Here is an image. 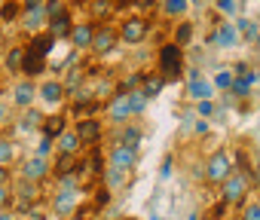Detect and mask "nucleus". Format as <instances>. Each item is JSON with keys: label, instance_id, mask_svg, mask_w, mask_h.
<instances>
[{"label": "nucleus", "instance_id": "obj_1", "mask_svg": "<svg viewBox=\"0 0 260 220\" xmlns=\"http://www.w3.org/2000/svg\"><path fill=\"white\" fill-rule=\"evenodd\" d=\"M156 67H159V77H166V80H181V74H184V46H178L175 40H172V43H162V46H159V61H156Z\"/></svg>", "mask_w": 260, "mask_h": 220}, {"label": "nucleus", "instance_id": "obj_2", "mask_svg": "<svg viewBox=\"0 0 260 220\" xmlns=\"http://www.w3.org/2000/svg\"><path fill=\"white\" fill-rule=\"evenodd\" d=\"M233 171H236V168H233V159H230V153H223V150L211 153L208 162H205V180H208L211 187H220Z\"/></svg>", "mask_w": 260, "mask_h": 220}, {"label": "nucleus", "instance_id": "obj_3", "mask_svg": "<svg viewBox=\"0 0 260 220\" xmlns=\"http://www.w3.org/2000/svg\"><path fill=\"white\" fill-rule=\"evenodd\" d=\"M245 196H248V174L233 171L220 184V202H226V205H245Z\"/></svg>", "mask_w": 260, "mask_h": 220}, {"label": "nucleus", "instance_id": "obj_4", "mask_svg": "<svg viewBox=\"0 0 260 220\" xmlns=\"http://www.w3.org/2000/svg\"><path fill=\"white\" fill-rule=\"evenodd\" d=\"M150 37V22L141 19V16H128L122 25H119V40L128 43V46H138Z\"/></svg>", "mask_w": 260, "mask_h": 220}, {"label": "nucleus", "instance_id": "obj_5", "mask_svg": "<svg viewBox=\"0 0 260 220\" xmlns=\"http://www.w3.org/2000/svg\"><path fill=\"white\" fill-rule=\"evenodd\" d=\"M104 117L119 129V126H125V123H132V104H128V95L125 92H116L107 104H104Z\"/></svg>", "mask_w": 260, "mask_h": 220}, {"label": "nucleus", "instance_id": "obj_6", "mask_svg": "<svg viewBox=\"0 0 260 220\" xmlns=\"http://www.w3.org/2000/svg\"><path fill=\"white\" fill-rule=\"evenodd\" d=\"M77 208H80V190H55V196H52V214L55 217L68 220L77 214Z\"/></svg>", "mask_w": 260, "mask_h": 220}, {"label": "nucleus", "instance_id": "obj_7", "mask_svg": "<svg viewBox=\"0 0 260 220\" xmlns=\"http://www.w3.org/2000/svg\"><path fill=\"white\" fill-rule=\"evenodd\" d=\"M34 101H37V83L28 80V77L16 80L13 83V107L16 110H28V107H34Z\"/></svg>", "mask_w": 260, "mask_h": 220}, {"label": "nucleus", "instance_id": "obj_8", "mask_svg": "<svg viewBox=\"0 0 260 220\" xmlns=\"http://www.w3.org/2000/svg\"><path fill=\"white\" fill-rule=\"evenodd\" d=\"M49 171H52L49 159H46V156H37V153L19 165V174H22V180H34V184L46 180V177H49Z\"/></svg>", "mask_w": 260, "mask_h": 220}, {"label": "nucleus", "instance_id": "obj_9", "mask_svg": "<svg viewBox=\"0 0 260 220\" xmlns=\"http://www.w3.org/2000/svg\"><path fill=\"white\" fill-rule=\"evenodd\" d=\"M107 165H113V168H119V171H135L138 168V150H128V147H122V144H113V150L107 153Z\"/></svg>", "mask_w": 260, "mask_h": 220}, {"label": "nucleus", "instance_id": "obj_10", "mask_svg": "<svg viewBox=\"0 0 260 220\" xmlns=\"http://www.w3.org/2000/svg\"><path fill=\"white\" fill-rule=\"evenodd\" d=\"M37 98H40L46 107H58V104H64L68 89H64L61 80H43V83L37 86Z\"/></svg>", "mask_w": 260, "mask_h": 220}, {"label": "nucleus", "instance_id": "obj_11", "mask_svg": "<svg viewBox=\"0 0 260 220\" xmlns=\"http://www.w3.org/2000/svg\"><path fill=\"white\" fill-rule=\"evenodd\" d=\"M74 132L83 138V144H101V138H104V123H101L98 117H80L77 126H74Z\"/></svg>", "mask_w": 260, "mask_h": 220}, {"label": "nucleus", "instance_id": "obj_12", "mask_svg": "<svg viewBox=\"0 0 260 220\" xmlns=\"http://www.w3.org/2000/svg\"><path fill=\"white\" fill-rule=\"evenodd\" d=\"M71 46L77 52H92V40H95V22H77L71 31Z\"/></svg>", "mask_w": 260, "mask_h": 220}, {"label": "nucleus", "instance_id": "obj_13", "mask_svg": "<svg viewBox=\"0 0 260 220\" xmlns=\"http://www.w3.org/2000/svg\"><path fill=\"white\" fill-rule=\"evenodd\" d=\"M211 43H214L217 49H236V46L242 43L239 28H236L233 22H220V25L211 31Z\"/></svg>", "mask_w": 260, "mask_h": 220}, {"label": "nucleus", "instance_id": "obj_14", "mask_svg": "<svg viewBox=\"0 0 260 220\" xmlns=\"http://www.w3.org/2000/svg\"><path fill=\"white\" fill-rule=\"evenodd\" d=\"M22 31L31 37V34H40V31H46V22H49V16H46V7H31V10H25L22 13Z\"/></svg>", "mask_w": 260, "mask_h": 220}, {"label": "nucleus", "instance_id": "obj_15", "mask_svg": "<svg viewBox=\"0 0 260 220\" xmlns=\"http://www.w3.org/2000/svg\"><path fill=\"white\" fill-rule=\"evenodd\" d=\"M55 43H58V37H52L49 31H40V34H31V37H28L25 52L40 55V58H49V55H52V49H55Z\"/></svg>", "mask_w": 260, "mask_h": 220}, {"label": "nucleus", "instance_id": "obj_16", "mask_svg": "<svg viewBox=\"0 0 260 220\" xmlns=\"http://www.w3.org/2000/svg\"><path fill=\"white\" fill-rule=\"evenodd\" d=\"M116 43H119V31H113L107 25H98L95 28V40H92V52L95 55H107Z\"/></svg>", "mask_w": 260, "mask_h": 220}, {"label": "nucleus", "instance_id": "obj_17", "mask_svg": "<svg viewBox=\"0 0 260 220\" xmlns=\"http://www.w3.org/2000/svg\"><path fill=\"white\" fill-rule=\"evenodd\" d=\"M187 92H190V98H193V101H211L217 89H214V83L202 80V77H199V70H190V80H187Z\"/></svg>", "mask_w": 260, "mask_h": 220}, {"label": "nucleus", "instance_id": "obj_18", "mask_svg": "<svg viewBox=\"0 0 260 220\" xmlns=\"http://www.w3.org/2000/svg\"><path fill=\"white\" fill-rule=\"evenodd\" d=\"M141 141H144V129H141L138 123H125V126L116 129V144H122V147H128V150H138Z\"/></svg>", "mask_w": 260, "mask_h": 220}, {"label": "nucleus", "instance_id": "obj_19", "mask_svg": "<svg viewBox=\"0 0 260 220\" xmlns=\"http://www.w3.org/2000/svg\"><path fill=\"white\" fill-rule=\"evenodd\" d=\"M46 31H49L52 37H58V40H68V37H71V31H74V13H71V10H64L61 16L49 19V22H46Z\"/></svg>", "mask_w": 260, "mask_h": 220}, {"label": "nucleus", "instance_id": "obj_20", "mask_svg": "<svg viewBox=\"0 0 260 220\" xmlns=\"http://www.w3.org/2000/svg\"><path fill=\"white\" fill-rule=\"evenodd\" d=\"M68 132V117L64 114H49L46 120H43V126H40V135H49V138H61Z\"/></svg>", "mask_w": 260, "mask_h": 220}, {"label": "nucleus", "instance_id": "obj_21", "mask_svg": "<svg viewBox=\"0 0 260 220\" xmlns=\"http://www.w3.org/2000/svg\"><path fill=\"white\" fill-rule=\"evenodd\" d=\"M233 25L239 28V37H242L245 43H257V37H260V22H257V19H251V16H239Z\"/></svg>", "mask_w": 260, "mask_h": 220}, {"label": "nucleus", "instance_id": "obj_22", "mask_svg": "<svg viewBox=\"0 0 260 220\" xmlns=\"http://www.w3.org/2000/svg\"><path fill=\"white\" fill-rule=\"evenodd\" d=\"M22 74H25L28 80H37V77H43V74H46V58L25 52V61H22Z\"/></svg>", "mask_w": 260, "mask_h": 220}, {"label": "nucleus", "instance_id": "obj_23", "mask_svg": "<svg viewBox=\"0 0 260 220\" xmlns=\"http://www.w3.org/2000/svg\"><path fill=\"white\" fill-rule=\"evenodd\" d=\"M80 147H83V138H80L77 132H64V135L55 141V150H58V153H64V156H77V153H80Z\"/></svg>", "mask_w": 260, "mask_h": 220}, {"label": "nucleus", "instance_id": "obj_24", "mask_svg": "<svg viewBox=\"0 0 260 220\" xmlns=\"http://www.w3.org/2000/svg\"><path fill=\"white\" fill-rule=\"evenodd\" d=\"M22 61H25V46H10L4 55V70L7 74H22Z\"/></svg>", "mask_w": 260, "mask_h": 220}, {"label": "nucleus", "instance_id": "obj_25", "mask_svg": "<svg viewBox=\"0 0 260 220\" xmlns=\"http://www.w3.org/2000/svg\"><path fill=\"white\" fill-rule=\"evenodd\" d=\"M19 159V144L10 138V135H0V165H13Z\"/></svg>", "mask_w": 260, "mask_h": 220}, {"label": "nucleus", "instance_id": "obj_26", "mask_svg": "<svg viewBox=\"0 0 260 220\" xmlns=\"http://www.w3.org/2000/svg\"><path fill=\"white\" fill-rule=\"evenodd\" d=\"M13 193H16L19 202H37V199H40V184H34V180H22V184L13 187Z\"/></svg>", "mask_w": 260, "mask_h": 220}, {"label": "nucleus", "instance_id": "obj_27", "mask_svg": "<svg viewBox=\"0 0 260 220\" xmlns=\"http://www.w3.org/2000/svg\"><path fill=\"white\" fill-rule=\"evenodd\" d=\"M125 180H128V174H125V171H119V168H113V165H107V171H104V187H107L110 193H116V190H122V187H128Z\"/></svg>", "mask_w": 260, "mask_h": 220}, {"label": "nucleus", "instance_id": "obj_28", "mask_svg": "<svg viewBox=\"0 0 260 220\" xmlns=\"http://www.w3.org/2000/svg\"><path fill=\"white\" fill-rule=\"evenodd\" d=\"M22 13H25L22 0H4L0 4V22H16V19H22Z\"/></svg>", "mask_w": 260, "mask_h": 220}, {"label": "nucleus", "instance_id": "obj_29", "mask_svg": "<svg viewBox=\"0 0 260 220\" xmlns=\"http://www.w3.org/2000/svg\"><path fill=\"white\" fill-rule=\"evenodd\" d=\"M128 104H132V114H135V117H144L150 98L144 95V89H135V92H128Z\"/></svg>", "mask_w": 260, "mask_h": 220}, {"label": "nucleus", "instance_id": "obj_30", "mask_svg": "<svg viewBox=\"0 0 260 220\" xmlns=\"http://www.w3.org/2000/svg\"><path fill=\"white\" fill-rule=\"evenodd\" d=\"M166 83H169L166 77H159V74H150V77H144V86H141V89H144V95H147V98H156V95L166 89Z\"/></svg>", "mask_w": 260, "mask_h": 220}, {"label": "nucleus", "instance_id": "obj_31", "mask_svg": "<svg viewBox=\"0 0 260 220\" xmlns=\"http://www.w3.org/2000/svg\"><path fill=\"white\" fill-rule=\"evenodd\" d=\"M251 92H254V86L248 83V77H236V80H233V86H230V95H233V98H239V101H248V98H251Z\"/></svg>", "mask_w": 260, "mask_h": 220}, {"label": "nucleus", "instance_id": "obj_32", "mask_svg": "<svg viewBox=\"0 0 260 220\" xmlns=\"http://www.w3.org/2000/svg\"><path fill=\"white\" fill-rule=\"evenodd\" d=\"M193 34H196V25H193V22H181V25L175 28V43H178V46H190V43H193Z\"/></svg>", "mask_w": 260, "mask_h": 220}, {"label": "nucleus", "instance_id": "obj_33", "mask_svg": "<svg viewBox=\"0 0 260 220\" xmlns=\"http://www.w3.org/2000/svg\"><path fill=\"white\" fill-rule=\"evenodd\" d=\"M233 80H236V74H233V70H217L211 83H214V89H220V92H230Z\"/></svg>", "mask_w": 260, "mask_h": 220}, {"label": "nucleus", "instance_id": "obj_34", "mask_svg": "<svg viewBox=\"0 0 260 220\" xmlns=\"http://www.w3.org/2000/svg\"><path fill=\"white\" fill-rule=\"evenodd\" d=\"M52 150H55V138H49V135H40V138H37V147H34V153L49 159V156H52Z\"/></svg>", "mask_w": 260, "mask_h": 220}, {"label": "nucleus", "instance_id": "obj_35", "mask_svg": "<svg viewBox=\"0 0 260 220\" xmlns=\"http://www.w3.org/2000/svg\"><path fill=\"white\" fill-rule=\"evenodd\" d=\"M187 0H166V4H162V13L166 16H181V13H187Z\"/></svg>", "mask_w": 260, "mask_h": 220}, {"label": "nucleus", "instance_id": "obj_36", "mask_svg": "<svg viewBox=\"0 0 260 220\" xmlns=\"http://www.w3.org/2000/svg\"><path fill=\"white\" fill-rule=\"evenodd\" d=\"M196 117H202V120H211L214 114H217V107H214V101H196Z\"/></svg>", "mask_w": 260, "mask_h": 220}, {"label": "nucleus", "instance_id": "obj_37", "mask_svg": "<svg viewBox=\"0 0 260 220\" xmlns=\"http://www.w3.org/2000/svg\"><path fill=\"white\" fill-rule=\"evenodd\" d=\"M236 4H239V0H214V10L223 13L226 19H233L236 16Z\"/></svg>", "mask_w": 260, "mask_h": 220}, {"label": "nucleus", "instance_id": "obj_38", "mask_svg": "<svg viewBox=\"0 0 260 220\" xmlns=\"http://www.w3.org/2000/svg\"><path fill=\"white\" fill-rule=\"evenodd\" d=\"M172 174H175V156H166L159 165V180H169Z\"/></svg>", "mask_w": 260, "mask_h": 220}, {"label": "nucleus", "instance_id": "obj_39", "mask_svg": "<svg viewBox=\"0 0 260 220\" xmlns=\"http://www.w3.org/2000/svg\"><path fill=\"white\" fill-rule=\"evenodd\" d=\"M58 190H80V177L77 174H61L58 177Z\"/></svg>", "mask_w": 260, "mask_h": 220}, {"label": "nucleus", "instance_id": "obj_40", "mask_svg": "<svg viewBox=\"0 0 260 220\" xmlns=\"http://www.w3.org/2000/svg\"><path fill=\"white\" fill-rule=\"evenodd\" d=\"M43 7H46V16H49V19H55V16H61V13L68 10V7L61 4V0H46Z\"/></svg>", "mask_w": 260, "mask_h": 220}, {"label": "nucleus", "instance_id": "obj_41", "mask_svg": "<svg viewBox=\"0 0 260 220\" xmlns=\"http://www.w3.org/2000/svg\"><path fill=\"white\" fill-rule=\"evenodd\" d=\"M242 220H260V202H251L242 208Z\"/></svg>", "mask_w": 260, "mask_h": 220}, {"label": "nucleus", "instance_id": "obj_42", "mask_svg": "<svg viewBox=\"0 0 260 220\" xmlns=\"http://www.w3.org/2000/svg\"><path fill=\"white\" fill-rule=\"evenodd\" d=\"M10 199H13V187L0 184V208H10Z\"/></svg>", "mask_w": 260, "mask_h": 220}, {"label": "nucleus", "instance_id": "obj_43", "mask_svg": "<svg viewBox=\"0 0 260 220\" xmlns=\"http://www.w3.org/2000/svg\"><path fill=\"white\" fill-rule=\"evenodd\" d=\"M208 132H211V123L208 120H202V117L193 120V135H208Z\"/></svg>", "mask_w": 260, "mask_h": 220}, {"label": "nucleus", "instance_id": "obj_44", "mask_svg": "<svg viewBox=\"0 0 260 220\" xmlns=\"http://www.w3.org/2000/svg\"><path fill=\"white\" fill-rule=\"evenodd\" d=\"M223 217H226V202H217L211 211V220H223Z\"/></svg>", "mask_w": 260, "mask_h": 220}, {"label": "nucleus", "instance_id": "obj_45", "mask_svg": "<svg viewBox=\"0 0 260 220\" xmlns=\"http://www.w3.org/2000/svg\"><path fill=\"white\" fill-rule=\"evenodd\" d=\"M107 202H110V190L104 187L101 193H95V205H107Z\"/></svg>", "mask_w": 260, "mask_h": 220}, {"label": "nucleus", "instance_id": "obj_46", "mask_svg": "<svg viewBox=\"0 0 260 220\" xmlns=\"http://www.w3.org/2000/svg\"><path fill=\"white\" fill-rule=\"evenodd\" d=\"M248 70H251V64H248V61H239V64L233 67V74H236V77H245Z\"/></svg>", "mask_w": 260, "mask_h": 220}, {"label": "nucleus", "instance_id": "obj_47", "mask_svg": "<svg viewBox=\"0 0 260 220\" xmlns=\"http://www.w3.org/2000/svg\"><path fill=\"white\" fill-rule=\"evenodd\" d=\"M16 208H0V220H16Z\"/></svg>", "mask_w": 260, "mask_h": 220}, {"label": "nucleus", "instance_id": "obj_48", "mask_svg": "<svg viewBox=\"0 0 260 220\" xmlns=\"http://www.w3.org/2000/svg\"><path fill=\"white\" fill-rule=\"evenodd\" d=\"M10 123V110H7V104L0 101V126H7Z\"/></svg>", "mask_w": 260, "mask_h": 220}, {"label": "nucleus", "instance_id": "obj_49", "mask_svg": "<svg viewBox=\"0 0 260 220\" xmlns=\"http://www.w3.org/2000/svg\"><path fill=\"white\" fill-rule=\"evenodd\" d=\"M43 4H46V0H22V7H25V10H31V7H43Z\"/></svg>", "mask_w": 260, "mask_h": 220}, {"label": "nucleus", "instance_id": "obj_50", "mask_svg": "<svg viewBox=\"0 0 260 220\" xmlns=\"http://www.w3.org/2000/svg\"><path fill=\"white\" fill-rule=\"evenodd\" d=\"M0 184H10V168L0 165Z\"/></svg>", "mask_w": 260, "mask_h": 220}, {"label": "nucleus", "instance_id": "obj_51", "mask_svg": "<svg viewBox=\"0 0 260 220\" xmlns=\"http://www.w3.org/2000/svg\"><path fill=\"white\" fill-rule=\"evenodd\" d=\"M0 95H4V77H0Z\"/></svg>", "mask_w": 260, "mask_h": 220}, {"label": "nucleus", "instance_id": "obj_52", "mask_svg": "<svg viewBox=\"0 0 260 220\" xmlns=\"http://www.w3.org/2000/svg\"><path fill=\"white\" fill-rule=\"evenodd\" d=\"M254 46H257V49H260V37H257V43H254Z\"/></svg>", "mask_w": 260, "mask_h": 220}, {"label": "nucleus", "instance_id": "obj_53", "mask_svg": "<svg viewBox=\"0 0 260 220\" xmlns=\"http://www.w3.org/2000/svg\"><path fill=\"white\" fill-rule=\"evenodd\" d=\"M199 220H211V217H199Z\"/></svg>", "mask_w": 260, "mask_h": 220}]
</instances>
